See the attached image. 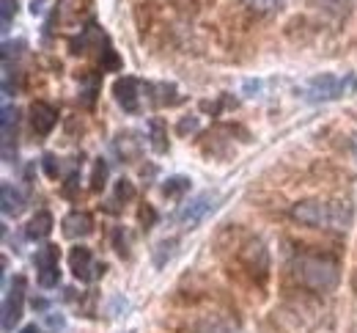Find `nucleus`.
Wrapping results in <instances>:
<instances>
[{"label":"nucleus","mask_w":357,"mask_h":333,"mask_svg":"<svg viewBox=\"0 0 357 333\" xmlns=\"http://www.w3.org/2000/svg\"><path fill=\"white\" fill-rule=\"evenodd\" d=\"M291 218L311 229L347 232L352 226L355 209L347 201H300L291 207Z\"/></svg>","instance_id":"nucleus-1"},{"label":"nucleus","mask_w":357,"mask_h":333,"mask_svg":"<svg viewBox=\"0 0 357 333\" xmlns=\"http://www.w3.org/2000/svg\"><path fill=\"white\" fill-rule=\"evenodd\" d=\"M291 273L305 289L319 292V295L333 292L338 286V276H341L338 262L324 256V253H300V256H294Z\"/></svg>","instance_id":"nucleus-2"},{"label":"nucleus","mask_w":357,"mask_h":333,"mask_svg":"<svg viewBox=\"0 0 357 333\" xmlns=\"http://www.w3.org/2000/svg\"><path fill=\"white\" fill-rule=\"evenodd\" d=\"M357 91V75H333V72H321L313 75L311 80L303 86V99L311 105L321 102H335L341 96H349Z\"/></svg>","instance_id":"nucleus-3"},{"label":"nucleus","mask_w":357,"mask_h":333,"mask_svg":"<svg viewBox=\"0 0 357 333\" xmlns=\"http://www.w3.org/2000/svg\"><path fill=\"white\" fill-rule=\"evenodd\" d=\"M25 289H28L25 276H14L6 284V295H3V331L6 333L14 331V325L22 320V311H25Z\"/></svg>","instance_id":"nucleus-4"},{"label":"nucleus","mask_w":357,"mask_h":333,"mask_svg":"<svg viewBox=\"0 0 357 333\" xmlns=\"http://www.w3.org/2000/svg\"><path fill=\"white\" fill-rule=\"evenodd\" d=\"M69 270L75 273V279H77V281L91 284V281H96V279H102V276H105L107 265H105V262H96V259H93V253H91V248L77 245V248H72V251H69Z\"/></svg>","instance_id":"nucleus-5"},{"label":"nucleus","mask_w":357,"mask_h":333,"mask_svg":"<svg viewBox=\"0 0 357 333\" xmlns=\"http://www.w3.org/2000/svg\"><path fill=\"white\" fill-rule=\"evenodd\" d=\"M218 201H220V195L212 191L206 193H198L195 198H190L184 207H181V212L176 215V221L184 226V229H195L209 212H215V207H218Z\"/></svg>","instance_id":"nucleus-6"},{"label":"nucleus","mask_w":357,"mask_h":333,"mask_svg":"<svg viewBox=\"0 0 357 333\" xmlns=\"http://www.w3.org/2000/svg\"><path fill=\"white\" fill-rule=\"evenodd\" d=\"M3 160L14 163L17 160V138H20V110L14 105H3Z\"/></svg>","instance_id":"nucleus-7"},{"label":"nucleus","mask_w":357,"mask_h":333,"mask_svg":"<svg viewBox=\"0 0 357 333\" xmlns=\"http://www.w3.org/2000/svg\"><path fill=\"white\" fill-rule=\"evenodd\" d=\"M113 96L124 113H132V116L140 113V80L137 77H130V75L119 77L113 83Z\"/></svg>","instance_id":"nucleus-8"},{"label":"nucleus","mask_w":357,"mask_h":333,"mask_svg":"<svg viewBox=\"0 0 357 333\" xmlns=\"http://www.w3.org/2000/svg\"><path fill=\"white\" fill-rule=\"evenodd\" d=\"M58 124V110L45 102V99H36L31 105V130L39 135V138H47Z\"/></svg>","instance_id":"nucleus-9"},{"label":"nucleus","mask_w":357,"mask_h":333,"mask_svg":"<svg viewBox=\"0 0 357 333\" xmlns=\"http://www.w3.org/2000/svg\"><path fill=\"white\" fill-rule=\"evenodd\" d=\"M63 237L66 239H86L93 235V218L83 209H72L63 221H61Z\"/></svg>","instance_id":"nucleus-10"},{"label":"nucleus","mask_w":357,"mask_h":333,"mask_svg":"<svg viewBox=\"0 0 357 333\" xmlns=\"http://www.w3.org/2000/svg\"><path fill=\"white\" fill-rule=\"evenodd\" d=\"M0 198H3V215H6V218H20V215L25 212V207H28L25 193L20 191L17 185H11V182H3Z\"/></svg>","instance_id":"nucleus-11"},{"label":"nucleus","mask_w":357,"mask_h":333,"mask_svg":"<svg viewBox=\"0 0 357 333\" xmlns=\"http://www.w3.org/2000/svg\"><path fill=\"white\" fill-rule=\"evenodd\" d=\"M50 232H52V215L47 209H39L25 226V237L31 242H42V239L50 237Z\"/></svg>","instance_id":"nucleus-12"},{"label":"nucleus","mask_w":357,"mask_h":333,"mask_svg":"<svg viewBox=\"0 0 357 333\" xmlns=\"http://www.w3.org/2000/svg\"><path fill=\"white\" fill-rule=\"evenodd\" d=\"M149 146L157 154H165L168 151V127H165L162 119H151L149 121Z\"/></svg>","instance_id":"nucleus-13"},{"label":"nucleus","mask_w":357,"mask_h":333,"mask_svg":"<svg viewBox=\"0 0 357 333\" xmlns=\"http://www.w3.org/2000/svg\"><path fill=\"white\" fill-rule=\"evenodd\" d=\"M33 265H36V273L50 270V267H61V251H58V245H52V242L42 245L36 251V256H33Z\"/></svg>","instance_id":"nucleus-14"},{"label":"nucleus","mask_w":357,"mask_h":333,"mask_svg":"<svg viewBox=\"0 0 357 333\" xmlns=\"http://www.w3.org/2000/svg\"><path fill=\"white\" fill-rule=\"evenodd\" d=\"M176 245H178V237L160 239V242L154 245V265H157V267H165V265L176 256Z\"/></svg>","instance_id":"nucleus-15"},{"label":"nucleus","mask_w":357,"mask_h":333,"mask_svg":"<svg viewBox=\"0 0 357 333\" xmlns=\"http://www.w3.org/2000/svg\"><path fill=\"white\" fill-rule=\"evenodd\" d=\"M190 185H192L190 177H168L165 185H162V195L165 198H181L184 193L190 191Z\"/></svg>","instance_id":"nucleus-16"},{"label":"nucleus","mask_w":357,"mask_h":333,"mask_svg":"<svg viewBox=\"0 0 357 333\" xmlns=\"http://www.w3.org/2000/svg\"><path fill=\"white\" fill-rule=\"evenodd\" d=\"M105 185H107V160L99 157V160L93 163V171H91V191L99 193Z\"/></svg>","instance_id":"nucleus-17"},{"label":"nucleus","mask_w":357,"mask_h":333,"mask_svg":"<svg viewBox=\"0 0 357 333\" xmlns=\"http://www.w3.org/2000/svg\"><path fill=\"white\" fill-rule=\"evenodd\" d=\"M113 248H116V253H119L121 259L130 256V232H127L124 226H119V229L113 232Z\"/></svg>","instance_id":"nucleus-18"},{"label":"nucleus","mask_w":357,"mask_h":333,"mask_svg":"<svg viewBox=\"0 0 357 333\" xmlns=\"http://www.w3.org/2000/svg\"><path fill=\"white\" fill-rule=\"evenodd\" d=\"M195 333H236V328L228 325L225 320H204V323L195 328Z\"/></svg>","instance_id":"nucleus-19"},{"label":"nucleus","mask_w":357,"mask_h":333,"mask_svg":"<svg viewBox=\"0 0 357 333\" xmlns=\"http://www.w3.org/2000/svg\"><path fill=\"white\" fill-rule=\"evenodd\" d=\"M105 61H99V66H102V72H116V69H121V61H119V55H116V50L110 47V42H105Z\"/></svg>","instance_id":"nucleus-20"},{"label":"nucleus","mask_w":357,"mask_h":333,"mask_svg":"<svg viewBox=\"0 0 357 333\" xmlns=\"http://www.w3.org/2000/svg\"><path fill=\"white\" fill-rule=\"evenodd\" d=\"M137 218H140V226L149 232V229H154L157 226V221H160V215H157V209L151 207V204H143L140 207V212H137Z\"/></svg>","instance_id":"nucleus-21"},{"label":"nucleus","mask_w":357,"mask_h":333,"mask_svg":"<svg viewBox=\"0 0 357 333\" xmlns=\"http://www.w3.org/2000/svg\"><path fill=\"white\" fill-rule=\"evenodd\" d=\"M42 168H45L47 179H58V174H61V163H58V157L55 154H42Z\"/></svg>","instance_id":"nucleus-22"},{"label":"nucleus","mask_w":357,"mask_h":333,"mask_svg":"<svg viewBox=\"0 0 357 333\" xmlns=\"http://www.w3.org/2000/svg\"><path fill=\"white\" fill-rule=\"evenodd\" d=\"M132 198H135V185L130 179L121 177V179L116 182V201H124V204H127V201H132Z\"/></svg>","instance_id":"nucleus-23"},{"label":"nucleus","mask_w":357,"mask_h":333,"mask_svg":"<svg viewBox=\"0 0 357 333\" xmlns=\"http://www.w3.org/2000/svg\"><path fill=\"white\" fill-rule=\"evenodd\" d=\"M14 17H17V0H3V34H8Z\"/></svg>","instance_id":"nucleus-24"},{"label":"nucleus","mask_w":357,"mask_h":333,"mask_svg":"<svg viewBox=\"0 0 357 333\" xmlns=\"http://www.w3.org/2000/svg\"><path fill=\"white\" fill-rule=\"evenodd\" d=\"M96 91H99V80L96 77H86V91H83V102L86 105H93V99H96Z\"/></svg>","instance_id":"nucleus-25"},{"label":"nucleus","mask_w":357,"mask_h":333,"mask_svg":"<svg viewBox=\"0 0 357 333\" xmlns=\"http://www.w3.org/2000/svg\"><path fill=\"white\" fill-rule=\"evenodd\" d=\"M195 130H198V119H195V116H190V119L184 116V119L178 121V127H176L178 135H187V133H195Z\"/></svg>","instance_id":"nucleus-26"},{"label":"nucleus","mask_w":357,"mask_h":333,"mask_svg":"<svg viewBox=\"0 0 357 333\" xmlns=\"http://www.w3.org/2000/svg\"><path fill=\"white\" fill-rule=\"evenodd\" d=\"M250 3L259 6V8H267V11H275V8L283 6V0H250Z\"/></svg>","instance_id":"nucleus-27"},{"label":"nucleus","mask_w":357,"mask_h":333,"mask_svg":"<svg viewBox=\"0 0 357 333\" xmlns=\"http://www.w3.org/2000/svg\"><path fill=\"white\" fill-rule=\"evenodd\" d=\"M47 323H50V328H52V331H61V328L66 325V320H63L61 314H58V317H55V314H47Z\"/></svg>","instance_id":"nucleus-28"},{"label":"nucleus","mask_w":357,"mask_h":333,"mask_svg":"<svg viewBox=\"0 0 357 333\" xmlns=\"http://www.w3.org/2000/svg\"><path fill=\"white\" fill-rule=\"evenodd\" d=\"M20 333H39V328H36V325H25Z\"/></svg>","instance_id":"nucleus-29"},{"label":"nucleus","mask_w":357,"mask_h":333,"mask_svg":"<svg viewBox=\"0 0 357 333\" xmlns=\"http://www.w3.org/2000/svg\"><path fill=\"white\" fill-rule=\"evenodd\" d=\"M330 6H344V3H349V0H327Z\"/></svg>","instance_id":"nucleus-30"},{"label":"nucleus","mask_w":357,"mask_h":333,"mask_svg":"<svg viewBox=\"0 0 357 333\" xmlns=\"http://www.w3.org/2000/svg\"><path fill=\"white\" fill-rule=\"evenodd\" d=\"M352 146H355V154H357V135H355V143H352Z\"/></svg>","instance_id":"nucleus-31"}]
</instances>
